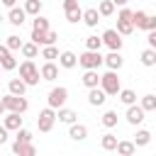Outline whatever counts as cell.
<instances>
[{
	"mask_svg": "<svg viewBox=\"0 0 156 156\" xmlns=\"http://www.w3.org/2000/svg\"><path fill=\"white\" fill-rule=\"evenodd\" d=\"M0 105H2V110L10 112V115H24V112L29 110L27 98H15V95H2V98H0Z\"/></svg>",
	"mask_w": 156,
	"mask_h": 156,
	"instance_id": "cell-1",
	"label": "cell"
},
{
	"mask_svg": "<svg viewBox=\"0 0 156 156\" xmlns=\"http://www.w3.org/2000/svg\"><path fill=\"white\" fill-rule=\"evenodd\" d=\"M20 80L27 85V88H32V85H39V68H37V63L34 61H22L20 63Z\"/></svg>",
	"mask_w": 156,
	"mask_h": 156,
	"instance_id": "cell-2",
	"label": "cell"
},
{
	"mask_svg": "<svg viewBox=\"0 0 156 156\" xmlns=\"http://www.w3.org/2000/svg\"><path fill=\"white\" fill-rule=\"evenodd\" d=\"M132 27L146 29V32H156V17L146 15L144 10H132Z\"/></svg>",
	"mask_w": 156,
	"mask_h": 156,
	"instance_id": "cell-3",
	"label": "cell"
},
{
	"mask_svg": "<svg viewBox=\"0 0 156 156\" xmlns=\"http://www.w3.org/2000/svg\"><path fill=\"white\" fill-rule=\"evenodd\" d=\"M105 95H117L119 90H122V83H119V78H117V73H112V71H107V73H102L100 76V85H98Z\"/></svg>",
	"mask_w": 156,
	"mask_h": 156,
	"instance_id": "cell-4",
	"label": "cell"
},
{
	"mask_svg": "<svg viewBox=\"0 0 156 156\" xmlns=\"http://www.w3.org/2000/svg\"><path fill=\"white\" fill-rule=\"evenodd\" d=\"M78 66L85 71H98L102 66V54L100 51H83L78 56Z\"/></svg>",
	"mask_w": 156,
	"mask_h": 156,
	"instance_id": "cell-5",
	"label": "cell"
},
{
	"mask_svg": "<svg viewBox=\"0 0 156 156\" xmlns=\"http://www.w3.org/2000/svg\"><path fill=\"white\" fill-rule=\"evenodd\" d=\"M49 110H61L63 105H66V100H68V88H63V85H56V88H51L49 90Z\"/></svg>",
	"mask_w": 156,
	"mask_h": 156,
	"instance_id": "cell-6",
	"label": "cell"
},
{
	"mask_svg": "<svg viewBox=\"0 0 156 156\" xmlns=\"http://www.w3.org/2000/svg\"><path fill=\"white\" fill-rule=\"evenodd\" d=\"M115 32L119 37H129L134 32V27H132V10L129 7H122L119 10V15H117V29Z\"/></svg>",
	"mask_w": 156,
	"mask_h": 156,
	"instance_id": "cell-7",
	"label": "cell"
},
{
	"mask_svg": "<svg viewBox=\"0 0 156 156\" xmlns=\"http://www.w3.org/2000/svg\"><path fill=\"white\" fill-rule=\"evenodd\" d=\"M54 122H56V112L49 110V107H44V110L37 115V127H39V132H51V129H54Z\"/></svg>",
	"mask_w": 156,
	"mask_h": 156,
	"instance_id": "cell-8",
	"label": "cell"
},
{
	"mask_svg": "<svg viewBox=\"0 0 156 156\" xmlns=\"http://www.w3.org/2000/svg\"><path fill=\"white\" fill-rule=\"evenodd\" d=\"M100 41H102L110 51H117V54H119V49H122V37H119L115 29H105L102 37H100Z\"/></svg>",
	"mask_w": 156,
	"mask_h": 156,
	"instance_id": "cell-9",
	"label": "cell"
},
{
	"mask_svg": "<svg viewBox=\"0 0 156 156\" xmlns=\"http://www.w3.org/2000/svg\"><path fill=\"white\" fill-rule=\"evenodd\" d=\"M102 63L107 66V71L117 73V71L124 66V58H122V54H117V51H110L107 56H102Z\"/></svg>",
	"mask_w": 156,
	"mask_h": 156,
	"instance_id": "cell-10",
	"label": "cell"
},
{
	"mask_svg": "<svg viewBox=\"0 0 156 156\" xmlns=\"http://www.w3.org/2000/svg\"><path fill=\"white\" fill-rule=\"evenodd\" d=\"M124 117H127V122H129L132 127H136V124H141V122L146 119V112H144L139 105H132V107H127V115H124Z\"/></svg>",
	"mask_w": 156,
	"mask_h": 156,
	"instance_id": "cell-11",
	"label": "cell"
},
{
	"mask_svg": "<svg viewBox=\"0 0 156 156\" xmlns=\"http://www.w3.org/2000/svg\"><path fill=\"white\" fill-rule=\"evenodd\" d=\"M0 68L2 71H15L17 68V58L5 49V44H0Z\"/></svg>",
	"mask_w": 156,
	"mask_h": 156,
	"instance_id": "cell-12",
	"label": "cell"
},
{
	"mask_svg": "<svg viewBox=\"0 0 156 156\" xmlns=\"http://www.w3.org/2000/svg\"><path fill=\"white\" fill-rule=\"evenodd\" d=\"M39 78L41 80H56L58 78V66L56 63H41V68H39Z\"/></svg>",
	"mask_w": 156,
	"mask_h": 156,
	"instance_id": "cell-13",
	"label": "cell"
},
{
	"mask_svg": "<svg viewBox=\"0 0 156 156\" xmlns=\"http://www.w3.org/2000/svg\"><path fill=\"white\" fill-rule=\"evenodd\" d=\"M2 127H5L7 132H17V129H22V115H10V112H5V117H2Z\"/></svg>",
	"mask_w": 156,
	"mask_h": 156,
	"instance_id": "cell-14",
	"label": "cell"
},
{
	"mask_svg": "<svg viewBox=\"0 0 156 156\" xmlns=\"http://www.w3.org/2000/svg\"><path fill=\"white\" fill-rule=\"evenodd\" d=\"M56 119L63 122V124H76L78 122V112L68 110V107H61V110H56Z\"/></svg>",
	"mask_w": 156,
	"mask_h": 156,
	"instance_id": "cell-15",
	"label": "cell"
},
{
	"mask_svg": "<svg viewBox=\"0 0 156 156\" xmlns=\"http://www.w3.org/2000/svg\"><path fill=\"white\" fill-rule=\"evenodd\" d=\"M58 66L61 68H76L78 66V56L73 51H61L58 54Z\"/></svg>",
	"mask_w": 156,
	"mask_h": 156,
	"instance_id": "cell-16",
	"label": "cell"
},
{
	"mask_svg": "<svg viewBox=\"0 0 156 156\" xmlns=\"http://www.w3.org/2000/svg\"><path fill=\"white\" fill-rule=\"evenodd\" d=\"M24 93H27V85H24L20 78H12V80L7 83V95H15V98H24Z\"/></svg>",
	"mask_w": 156,
	"mask_h": 156,
	"instance_id": "cell-17",
	"label": "cell"
},
{
	"mask_svg": "<svg viewBox=\"0 0 156 156\" xmlns=\"http://www.w3.org/2000/svg\"><path fill=\"white\" fill-rule=\"evenodd\" d=\"M12 154L15 156H37V146L34 144H17V141H12Z\"/></svg>",
	"mask_w": 156,
	"mask_h": 156,
	"instance_id": "cell-18",
	"label": "cell"
},
{
	"mask_svg": "<svg viewBox=\"0 0 156 156\" xmlns=\"http://www.w3.org/2000/svg\"><path fill=\"white\" fill-rule=\"evenodd\" d=\"M80 83H83L88 90H93V88L100 85V73H98V71H85L83 78H80Z\"/></svg>",
	"mask_w": 156,
	"mask_h": 156,
	"instance_id": "cell-19",
	"label": "cell"
},
{
	"mask_svg": "<svg viewBox=\"0 0 156 156\" xmlns=\"http://www.w3.org/2000/svg\"><path fill=\"white\" fill-rule=\"evenodd\" d=\"M68 136L73 139V141H83V139H88V127L85 124H71V129H68Z\"/></svg>",
	"mask_w": 156,
	"mask_h": 156,
	"instance_id": "cell-20",
	"label": "cell"
},
{
	"mask_svg": "<svg viewBox=\"0 0 156 156\" xmlns=\"http://www.w3.org/2000/svg\"><path fill=\"white\" fill-rule=\"evenodd\" d=\"M105 100H107V95H105L100 88H93V90H88V102H90L93 107H100V105H105Z\"/></svg>",
	"mask_w": 156,
	"mask_h": 156,
	"instance_id": "cell-21",
	"label": "cell"
},
{
	"mask_svg": "<svg viewBox=\"0 0 156 156\" xmlns=\"http://www.w3.org/2000/svg\"><path fill=\"white\" fill-rule=\"evenodd\" d=\"M7 20H10V24L22 27V24H24V20H27V15H24V10H22V7H12V10H10V15H7Z\"/></svg>",
	"mask_w": 156,
	"mask_h": 156,
	"instance_id": "cell-22",
	"label": "cell"
},
{
	"mask_svg": "<svg viewBox=\"0 0 156 156\" xmlns=\"http://www.w3.org/2000/svg\"><path fill=\"white\" fill-rule=\"evenodd\" d=\"M115 151H117L119 156H134L136 146H134L132 141H127V139H119V141H117V146H115Z\"/></svg>",
	"mask_w": 156,
	"mask_h": 156,
	"instance_id": "cell-23",
	"label": "cell"
},
{
	"mask_svg": "<svg viewBox=\"0 0 156 156\" xmlns=\"http://www.w3.org/2000/svg\"><path fill=\"white\" fill-rule=\"evenodd\" d=\"M117 98H119V102H124L127 107L136 105V93H134V90H129V88H122V90L117 93Z\"/></svg>",
	"mask_w": 156,
	"mask_h": 156,
	"instance_id": "cell-24",
	"label": "cell"
},
{
	"mask_svg": "<svg viewBox=\"0 0 156 156\" xmlns=\"http://www.w3.org/2000/svg\"><path fill=\"white\" fill-rule=\"evenodd\" d=\"M83 22H85L88 27H98V22H100V15H98V10H95V7H88V10H83Z\"/></svg>",
	"mask_w": 156,
	"mask_h": 156,
	"instance_id": "cell-25",
	"label": "cell"
},
{
	"mask_svg": "<svg viewBox=\"0 0 156 156\" xmlns=\"http://www.w3.org/2000/svg\"><path fill=\"white\" fill-rule=\"evenodd\" d=\"M117 141H119V139H117V136H115L112 132H107V134H102V136H100V146H102L105 151H115Z\"/></svg>",
	"mask_w": 156,
	"mask_h": 156,
	"instance_id": "cell-26",
	"label": "cell"
},
{
	"mask_svg": "<svg viewBox=\"0 0 156 156\" xmlns=\"http://www.w3.org/2000/svg\"><path fill=\"white\" fill-rule=\"evenodd\" d=\"M41 7H44V5H41V0H27V2L22 5L24 15H34V17H37V15L41 12Z\"/></svg>",
	"mask_w": 156,
	"mask_h": 156,
	"instance_id": "cell-27",
	"label": "cell"
},
{
	"mask_svg": "<svg viewBox=\"0 0 156 156\" xmlns=\"http://www.w3.org/2000/svg\"><path fill=\"white\" fill-rule=\"evenodd\" d=\"M20 51H22V56H24V61H32V58H37V54H39V46H34L32 41H24Z\"/></svg>",
	"mask_w": 156,
	"mask_h": 156,
	"instance_id": "cell-28",
	"label": "cell"
},
{
	"mask_svg": "<svg viewBox=\"0 0 156 156\" xmlns=\"http://www.w3.org/2000/svg\"><path fill=\"white\" fill-rule=\"evenodd\" d=\"M95 10H98V15H100V17H110V15L115 12V0H102Z\"/></svg>",
	"mask_w": 156,
	"mask_h": 156,
	"instance_id": "cell-29",
	"label": "cell"
},
{
	"mask_svg": "<svg viewBox=\"0 0 156 156\" xmlns=\"http://www.w3.org/2000/svg\"><path fill=\"white\" fill-rule=\"evenodd\" d=\"M41 58H44V63H54L58 58V49L56 46H44L41 49Z\"/></svg>",
	"mask_w": 156,
	"mask_h": 156,
	"instance_id": "cell-30",
	"label": "cell"
},
{
	"mask_svg": "<svg viewBox=\"0 0 156 156\" xmlns=\"http://www.w3.org/2000/svg\"><path fill=\"white\" fill-rule=\"evenodd\" d=\"M149 141H151V132H149V129H139L132 144H134V146H146Z\"/></svg>",
	"mask_w": 156,
	"mask_h": 156,
	"instance_id": "cell-31",
	"label": "cell"
},
{
	"mask_svg": "<svg viewBox=\"0 0 156 156\" xmlns=\"http://www.w3.org/2000/svg\"><path fill=\"white\" fill-rule=\"evenodd\" d=\"M32 29H34V32H49L51 27H49V20H46V17L37 15V17H34V22H32Z\"/></svg>",
	"mask_w": 156,
	"mask_h": 156,
	"instance_id": "cell-32",
	"label": "cell"
},
{
	"mask_svg": "<svg viewBox=\"0 0 156 156\" xmlns=\"http://www.w3.org/2000/svg\"><path fill=\"white\" fill-rule=\"evenodd\" d=\"M22 44H24V41H22V39L17 37V34H10V37H7V41H5V49H7L10 54H12V51L22 49Z\"/></svg>",
	"mask_w": 156,
	"mask_h": 156,
	"instance_id": "cell-33",
	"label": "cell"
},
{
	"mask_svg": "<svg viewBox=\"0 0 156 156\" xmlns=\"http://www.w3.org/2000/svg\"><path fill=\"white\" fill-rule=\"evenodd\" d=\"M100 46H102V41H100V37H98V34L85 37V51H100Z\"/></svg>",
	"mask_w": 156,
	"mask_h": 156,
	"instance_id": "cell-34",
	"label": "cell"
},
{
	"mask_svg": "<svg viewBox=\"0 0 156 156\" xmlns=\"http://www.w3.org/2000/svg\"><path fill=\"white\" fill-rule=\"evenodd\" d=\"M139 61L144 63V66H156V51H151V49H144L141 51V56H139Z\"/></svg>",
	"mask_w": 156,
	"mask_h": 156,
	"instance_id": "cell-35",
	"label": "cell"
},
{
	"mask_svg": "<svg viewBox=\"0 0 156 156\" xmlns=\"http://www.w3.org/2000/svg\"><path fill=\"white\" fill-rule=\"evenodd\" d=\"M139 107H141L144 112H154V110H156V95H144L141 102H139Z\"/></svg>",
	"mask_w": 156,
	"mask_h": 156,
	"instance_id": "cell-36",
	"label": "cell"
},
{
	"mask_svg": "<svg viewBox=\"0 0 156 156\" xmlns=\"http://www.w3.org/2000/svg\"><path fill=\"white\" fill-rule=\"evenodd\" d=\"M102 127H107V129H112V127H117V112L115 110H107L105 115H102Z\"/></svg>",
	"mask_w": 156,
	"mask_h": 156,
	"instance_id": "cell-37",
	"label": "cell"
},
{
	"mask_svg": "<svg viewBox=\"0 0 156 156\" xmlns=\"http://www.w3.org/2000/svg\"><path fill=\"white\" fill-rule=\"evenodd\" d=\"M15 141H17V144H32V132L24 129V127L17 129V132H15Z\"/></svg>",
	"mask_w": 156,
	"mask_h": 156,
	"instance_id": "cell-38",
	"label": "cell"
},
{
	"mask_svg": "<svg viewBox=\"0 0 156 156\" xmlns=\"http://www.w3.org/2000/svg\"><path fill=\"white\" fill-rule=\"evenodd\" d=\"M66 20H68V22H73V24H76V22H80V20H83V10L78 7V10H71V12H66Z\"/></svg>",
	"mask_w": 156,
	"mask_h": 156,
	"instance_id": "cell-39",
	"label": "cell"
},
{
	"mask_svg": "<svg viewBox=\"0 0 156 156\" xmlns=\"http://www.w3.org/2000/svg\"><path fill=\"white\" fill-rule=\"evenodd\" d=\"M78 0H63V12H71V10H78Z\"/></svg>",
	"mask_w": 156,
	"mask_h": 156,
	"instance_id": "cell-40",
	"label": "cell"
},
{
	"mask_svg": "<svg viewBox=\"0 0 156 156\" xmlns=\"http://www.w3.org/2000/svg\"><path fill=\"white\" fill-rule=\"evenodd\" d=\"M146 41H149V49L156 51V32H149V34H146Z\"/></svg>",
	"mask_w": 156,
	"mask_h": 156,
	"instance_id": "cell-41",
	"label": "cell"
},
{
	"mask_svg": "<svg viewBox=\"0 0 156 156\" xmlns=\"http://www.w3.org/2000/svg\"><path fill=\"white\" fill-rule=\"evenodd\" d=\"M5 141H7V129H5L2 124H0V146H2Z\"/></svg>",
	"mask_w": 156,
	"mask_h": 156,
	"instance_id": "cell-42",
	"label": "cell"
},
{
	"mask_svg": "<svg viewBox=\"0 0 156 156\" xmlns=\"http://www.w3.org/2000/svg\"><path fill=\"white\" fill-rule=\"evenodd\" d=\"M2 5H5L7 10H12V7H17V5H15V0H2Z\"/></svg>",
	"mask_w": 156,
	"mask_h": 156,
	"instance_id": "cell-43",
	"label": "cell"
},
{
	"mask_svg": "<svg viewBox=\"0 0 156 156\" xmlns=\"http://www.w3.org/2000/svg\"><path fill=\"white\" fill-rule=\"evenodd\" d=\"M2 117H5V110H2V105H0V119H2Z\"/></svg>",
	"mask_w": 156,
	"mask_h": 156,
	"instance_id": "cell-44",
	"label": "cell"
},
{
	"mask_svg": "<svg viewBox=\"0 0 156 156\" xmlns=\"http://www.w3.org/2000/svg\"><path fill=\"white\" fill-rule=\"evenodd\" d=\"M2 20H5V17H2V15H0V24H2Z\"/></svg>",
	"mask_w": 156,
	"mask_h": 156,
	"instance_id": "cell-45",
	"label": "cell"
},
{
	"mask_svg": "<svg viewBox=\"0 0 156 156\" xmlns=\"http://www.w3.org/2000/svg\"><path fill=\"white\" fill-rule=\"evenodd\" d=\"M0 71H2V68H0Z\"/></svg>",
	"mask_w": 156,
	"mask_h": 156,
	"instance_id": "cell-46",
	"label": "cell"
}]
</instances>
